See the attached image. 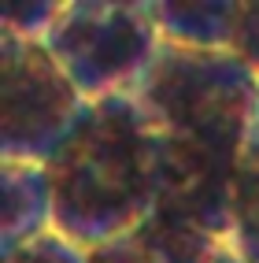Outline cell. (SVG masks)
Masks as SVG:
<instances>
[{
	"label": "cell",
	"mask_w": 259,
	"mask_h": 263,
	"mask_svg": "<svg viewBox=\"0 0 259 263\" xmlns=\"http://www.w3.org/2000/svg\"><path fill=\"white\" fill-rule=\"evenodd\" d=\"M0 152L4 160L48 163L85 111L78 85L67 78L45 41H26L0 30Z\"/></svg>",
	"instance_id": "obj_4"
},
{
	"label": "cell",
	"mask_w": 259,
	"mask_h": 263,
	"mask_svg": "<svg viewBox=\"0 0 259 263\" xmlns=\"http://www.w3.org/2000/svg\"><path fill=\"white\" fill-rule=\"evenodd\" d=\"M211 263H245V259H241V256H237V252L230 249V245H226V249H222V252H218V256H215Z\"/></svg>",
	"instance_id": "obj_12"
},
{
	"label": "cell",
	"mask_w": 259,
	"mask_h": 263,
	"mask_svg": "<svg viewBox=\"0 0 259 263\" xmlns=\"http://www.w3.org/2000/svg\"><path fill=\"white\" fill-rule=\"evenodd\" d=\"M230 52H233V56H241V60H245L252 71L259 74V0H245V4H241Z\"/></svg>",
	"instance_id": "obj_11"
},
{
	"label": "cell",
	"mask_w": 259,
	"mask_h": 263,
	"mask_svg": "<svg viewBox=\"0 0 259 263\" xmlns=\"http://www.w3.org/2000/svg\"><path fill=\"white\" fill-rule=\"evenodd\" d=\"M222 249L226 241L152 212L118 237L89 249V263H211Z\"/></svg>",
	"instance_id": "obj_5"
},
{
	"label": "cell",
	"mask_w": 259,
	"mask_h": 263,
	"mask_svg": "<svg viewBox=\"0 0 259 263\" xmlns=\"http://www.w3.org/2000/svg\"><path fill=\"white\" fill-rule=\"evenodd\" d=\"M45 45L93 104L130 93L152 67L163 37L152 0H67Z\"/></svg>",
	"instance_id": "obj_3"
},
{
	"label": "cell",
	"mask_w": 259,
	"mask_h": 263,
	"mask_svg": "<svg viewBox=\"0 0 259 263\" xmlns=\"http://www.w3.org/2000/svg\"><path fill=\"white\" fill-rule=\"evenodd\" d=\"M130 97L160 137L155 215L226 241L237 167L259 108V74L233 52L163 41Z\"/></svg>",
	"instance_id": "obj_1"
},
{
	"label": "cell",
	"mask_w": 259,
	"mask_h": 263,
	"mask_svg": "<svg viewBox=\"0 0 259 263\" xmlns=\"http://www.w3.org/2000/svg\"><path fill=\"white\" fill-rule=\"evenodd\" d=\"M0 263H89V252L78 249L59 230H48V234L33 237L11 252H0Z\"/></svg>",
	"instance_id": "obj_10"
},
{
	"label": "cell",
	"mask_w": 259,
	"mask_h": 263,
	"mask_svg": "<svg viewBox=\"0 0 259 263\" xmlns=\"http://www.w3.org/2000/svg\"><path fill=\"white\" fill-rule=\"evenodd\" d=\"M45 171L56 230L89 252L155 212L160 137L130 93L93 100Z\"/></svg>",
	"instance_id": "obj_2"
},
{
	"label": "cell",
	"mask_w": 259,
	"mask_h": 263,
	"mask_svg": "<svg viewBox=\"0 0 259 263\" xmlns=\"http://www.w3.org/2000/svg\"><path fill=\"white\" fill-rule=\"evenodd\" d=\"M248 152H259V108H255V122H252V137H248Z\"/></svg>",
	"instance_id": "obj_13"
},
{
	"label": "cell",
	"mask_w": 259,
	"mask_h": 263,
	"mask_svg": "<svg viewBox=\"0 0 259 263\" xmlns=\"http://www.w3.org/2000/svg\"><path fill=\"white\" fill-rule=\"evenodd\" d=\"M67 0H8L0 4V30L26 41H45Z\"/></svg>",
	"instance_id": "obj_9"
},
{
	"label": "cell",
	"mask_w": 259,
	"mask_h": 263,
	"mask_svg": "<svg viewBox=\"0 0 259 263\" xmlns=\"http://www.w3.org/2000/svg\"><path fill=\"white\" fill-rule=\"evenodd\" d=\"M152 11L163 41L230 52L241 0H152Z\"/></svg>",
	"instance_id": "obj_7"
},
{
	"label": "cell",
	"mask_w": 259,
	"mask_h": 263,
	"mask_svg": "<svg viewBox=\"0 0 259 263\" xmlns=\"http://www.w3.org/2000/svg\"><path fill=\"white\" fill-rule=\"evenodd\" d=\"M226 245L245 263H259V152H248V148L241 156L237 182H233V212H230Z\"/></svg>",
	"instance_id": "obj_8"
},
{
	"label": "cell",
	"mask_w": 259,
	"mask_h": 263,
	"mask_svg": "<svg viewBox=\"0 0 259 263\" xmlns=\"http://www.w3.org/2000/svg\"><path fill=\"white\" fill-rule=\"evenodd\" d=\"M48 230H56V222L45 163L0 160V252H11Z\"/></svg>",
	"instance_id": "obj_6"
}]
</instances>
